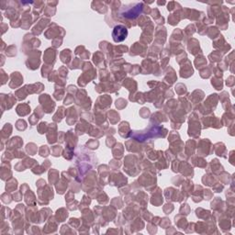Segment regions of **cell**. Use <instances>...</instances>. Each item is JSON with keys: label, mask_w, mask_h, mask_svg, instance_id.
<instances>
[{"label": "cell", "mask_w": 235, "mask_h": 235, "mask_svg": "<svg viewBox=\"0 0 235 235\" xmlns=\"http://www.w3.org/2000/svg\"><path fill=\"white\" fill-rule=\"evenodd\" d=\"M135 132L133 135L132 134V137H133L134 140H137L139 141H142L146 139L149 138H154V137H162L165 138V135L167 134V130L165 129L164 127H150L148 130H145L143 132Z\"/></svg>", "instance_id": "1"}, {"label": "cell", "mask_w": 235, "mask_h": 235, "mask_svg": "<svg viewBox=\"0 0 235 235\" xmlns=\"http://www.w3.org/2000/svg\"><path fill=\"white\" fill-rule=\"evenodd\" d=\"M130 7H125L120 12L121 17L127 18V19H134L141 13L142 9L144 8L142 3H137V4H134L133 6L131 5Z\"/></svg>", "instance_id": "2"}, {"label": "cell", "mask_w": 235, "mask_h": 235, "mask_svg": "<svg viewBox=\"0 0 235 235\" xmlns=\"http://www.w3.org/2000/svg\"><path fill=\"white\" fill-rule=\"evenodd\" d=\"M188 135L191 137H199L200 135V126L198 117H195V113L189 117V129H188Z\"/></svg>", "instance_id": "3"}, {"label": "cell", "mask_w": 235, "mask_h": 235, "mask_svg": "<svg viewBox=\"0 0 235 235\" xmlns=\"http://www.w3.org/2000/svg\"><path fill=\"white\" fill-rule=\"evenodd\" d=\"M128 36V30L124 25H117L112 31V38L115 42H121L126 40Z\"/></svg>", "instance_id": "4"}, {"label": "cell", "mask_w": 235, "mask_h": 235, "mask_svg": "<svg viewBox=\"0 0 235 235\" xmlns=\"http://www.w3.org/2000/svg\"><path fill=\"white\" fill-rule=\"evenodd\" d=\"M40 56H41V51L40 50H33V52H31L29 59L26 62L27 67L31 69V70H36L37 68L39 67L40 63H41Z\"/></svg>", "instance_id": "5"}, {"label": "cell", "mask_w": 235, "mask_h": 235, "mask_svg": "<svg viewBox=\"0 0 235 235\" xmlns=\"http://www.w3.org/2000/svg\"><path fill=\"white\" fill-rule=\"evenodd\" d=\"M40 102L41 104L43 106V111L46 113H50L53 111L54 108H55V103L51 100L49 95L45 94V95H41L40 97Z\"/></svg>", "instance_id": "6"}, {"label": "cell", "mask_w": 235, "mask_h": 235, "mask_svg": "<svg viewBox=\"0 0 235 235\" xmlns=\"http://www.w3.org/2000/svg\"><path fill=\"white\" fill-rule=\"evenodd\" d=\"M210 143V141L208 139H204L199 144V154L203 156H208L211 151H213V146L212 147H208V144Z\"/></svg>", "instance_id": "7"}, {"label": "cell", "mask_w": 235, "mask_h": 235, "mask_svg": "<svg viewBox=\"0 0 235 235\" xmlns=\"http://www.w3.org/2000/svg\"><path fill=\"white\" fill-rule=\"evenodd\" d=\"M56 50L55 49H52V48H49L47 50H45L44 52V56H43V59H44V62L46 65H52L54 63H55V58H56Z\"/></svg>", "instance_id": "8"}, {"label": "cell", "mask_w": 235, "mask_h": 235, "mask_svg": "<svg viewBox=\"0 0 235 235\" xmlns=\"http://www.w3.org/2000/svg\"><path fill=\"white\" fill-rule=\"evenodd\" d=\"M22 82H23V77L20 74V73L15 72L11 74V82L9 83V85L11 88L15 89L22 84Z\"/></svg>", "instance_id": "9"}, {"label": "cell", "mask_w": 235, "mask_h": 235, "mask_svg": "<svg viewBox=\"0 0 235 235\" xmlns=\"http://www.w3.org/2000/svg\"><path fill=\"white\" fill-rule=\"evenodd\" d=\"M49 22H50V20H49L48 18H41V19L39 21V23L33 28V30H32L33 34H35V35H39V34L41 33L42 31H43L44 28L48 25Z\"/></svg>", "instance_id": "10"}, {"label": "cell", "mask_w": 235, "mask_h": 235, "mask_svg": "<svg viewBox=\"0 0 235 235\" xmlns=\"http://www.w3.org/2000/svg\"><path fill=\"white\" fill-rule=\"evenodd\" d=\"M118 132L119 135L123 138H128L131 135V129H130V125L128 122H121L118 128Z\"/></svg>", "instance_id": "11"}, {"label": "cell", "mask_w": 235, "mask_h": 235, "mask_svg": "<svg viewBox=\"0 0 235 235\" xmlns=\"http://www.w3.org/2000/svg\"><path fill=\"white\" fill-rule=\"evenodd\" d=\"M184 70H180V75L184 78H187L189 76H191L193 74V68H192V65H191V63L186 60V63L184 64Z\"/></svg>", "instance_id": "12"}, {"label": "cell", "mask_w": 235, "mask_h": 235, "mask_svg": "<svg viewBox=\"0 0 235 235\" xmlns=\"http://www.w3.org/2000/svg\"><path fill=\"white\" fill-rule=\"evenodd\" d=\"M57 130V126L55 124H50L49 126V130H48V135H47V139H48V142L49 143H54L56 141H57V134L56 133H53V132H56Z\"/></svg>", "instance_id": "13"}, {"label": "cell", "mask_w": 235, "mask_h": 235, "mask_svg": "<svg viewBox=\"0 0 235 235\" xmlns=\"http://www.w3.org/2000/svg\"><path fill=\"white\" fill-rule=\"evenodd\" d=\"M16 111L20 117H24V116L28 115L29 113H31V107L29 106V104H26V103L19 104L17 107Z\"/></svg>", "instance_id": "14"}, {"label": "cell", "mask_w": 235, "mask_h": 235, "mask_svg": "<svg viewBox=\"0 0 235 235\" xmlns=\"http://www.w3.org/2000/svg\"><path fill=\"white\" fill-rule=\"evenodd\" d=\"M77 119V112H76V108L74 107H72L68 109L67 111V121L68 124H74Z\"/></svg>", "instance_id": "15"}, {"label": "cell", "mask_w": 235, "mask_h": 235, "mask_svg": "<svg viewBox=\"0 0 235 235\" xmlns=\"http://www.w3.org/2000/svg\"><path fill=\"white\" fill-rule=\"evenodd\" d=\"M187 49H188V50H189L192 54H194V55H196V54L199 53V52L201 53V50H200V48H199V42L197 40L195 41V44H194V43H193V39H192L191 41H189V43H188Z\"/></svg>", "instance_id": "16"}, {"label": "cell", "mask_w": 235, "mask_h": 235, "mask_svg": "<svg viewBox=\"0 0 235 235\" xmlns=\"http://www.w3.org/2000/svg\"><path fill=\"white\" fill-rule=\"evenodd\" d=\"M94 63L99 66V67H106V64H105V59H104V55L101 52H97L94 54V58H93Z\"/></svg>", "instance_id": "17"}, {"label": "cell", "mask_w": 235, "mask_h": 235, "mask_svg": "<svg viewBox=\"0 0 235 235\" xmlns=\"http://www.w3.org/2000/svg\"><path fill=\"white\" fill-rule=\"evenodd\" d=\"M213 150H215V152H216V154L218 155V156H221V157H224V158H226L227 157V155H226V148H225V145L223 144V143H217V144H215L214 145V147H213Z\"/></svg>", "instance_id": "18"}, {"label": "cell", "mask_w": 235, "mask_h": 235, "mask_svg": "<svg viewBox=\"0 0 235 235\" xmlns=\"http://www.w3.org/2000/svg\"><path fill=\"white\" fill-rule=\"evenodd\" d=\"M163 197H162V192L159 188V192H154V194L152 195V198H151V204L158 207L160 206L162 203H163Z\"/></svg>", "instance_id": "19"}, {"label": "cell", "mask_w": 235, "mask_h": 235, "mask_svg": "<svg viewBox=\"0 0 235 235\" xmlns=\"http://www.w3.org/2000/svg\"><path fill=\"white\" fill-rule=\"evenodd\" d=\"M60 57H61V60L63 63L69 64V62L71 61V58H72V51L69 49H65L61 52Z\"/></svg>", "instance_id": "20"}, {"label": "cell", "mask_w": 235, "mask_h": 235, "mask_svg": "<svg viewBox=\"0 0 235 235\" xmlns=\"http://www.w3.org/2000/svg\"><path fill=\"white\" fill-rule=\"evenodd\" d=\"M68 217V211L65 209H60L56 212V220L59 222L65 221V219Z\"/></svg>", "instance_id": "21"}, {"label": "cell", "mask_w": 235, "mask_h": 235, "mask_svg": "<svg viewBox=\"0 0 235 235\" xmlns=\"http://www.w3.org/2000/svg\"><path fill=\"white\" fill-rule=\"evenodd\" d=\"M65 114H66V110L65 109V108H64V107H60V108H58L57 113L53 116V120H54L55 122H60V121L65 117Z\"/></svg>", "instance_id": "22"}, {"label": "cell", "mask_w": 235, "mask_h": 235, "mask_svg": "<svg viewBox=\"0 0 235 235\" xmlns=\"http://www.w3.org/2000/svg\"><path fill=\"white\" fill-rule=\"evenodd\" d=\"M123 85L126 86L131 92L132 90V93H134V91L136 90V88H137V84H136V82H135L132 78H127L126 80H124Z\"/></svg>", "instance_id": "23"}, {"label": "cell", "mask_w": 235, "mask_h": 235, "mask_svg": "<svg viewBox=\"0 0 235 235\" xmlns=\"http://www.w3.org/2000/svg\"><path fill=\"white\" fill-rule=\"evenodd\" d=\"M145 50H146V49H145V47H144L142 44H141V43H139V42H136V43H134V45L132 47V50H131V51H134V52H132L131 55L141 54V51H144Z\"/></svg>", "instance_id": "24"}, {"label": "cell", "mask_w": 235, "mask_h": 235, "mask_svg": "<svg viewBox=\"0 0 235 235\" xmlns=\"http://www.w3.org/2000/svg\"><path fill=\"white\" fill-rule=\"evenodd\" d=\"M17 182L16 179L14 178H11L10 181H8L7 183V185H6V189L7 192H12V191H15L17 189Z\"/></svg>", "instance_id": "25"}, {"label": "cell", "mask_w": 235, "mask_h": 235, "mask_svg": "<svg viewBox=\"0 0 235 235\" xmlns=\"http://www.w3.org/2000/svg\"><path fill=\"white\" fill-rule=\"evenodd\" d=\"M195 65L198 69H200L201 68L205 67L207 65V60L204 56H200V57H198L196 60H195Z\"/></svg>", "instance_id": "26"}, {"label": "cell", "mask_w": 235, "mask_h": 235, "mask_svg": "<svg viewBox=\"0 0 235 235\" xmlns=\"http://www.w3.org/2000/svg\"><path fill=\"white\" fill-rule=\"evenodd\" d=\"M123 146L121 143H116V148L113 149V155L117 158H120L123 156Z\"/></svg>", "instance_id": "27"}, {"label": "cell", "mask_w": 235, "mask_h": 235, "mask_svg": "<svg viewBox=\"0 0 235 235\" xmlns=\"http://www.w3.org/2000/svg\"><path fill=\"white\" fill-rule=\"evenodd\" d=\"M181 15H180V13H178L177 12V14H172L170 17H168V23H170L171 25H173V26H175V25H176L177 23H179V21H180V19H181Z\"/></svg>", "instance_id": "28"}, {"label": "cell", "mask_w": 235, "mask_h": 235, "mask_svg": "<svg viewBox=\"0 0 235 235\" xmlns=\"http://www.w3.org/2000/svg\"><path fill=\"white\" fill-rule=\"evenodd\" d=\"M211 84L215 87V89L217 90H221L222 89V86H223V84H222V81H221V77H214L212 78L211 80Z\"/></svg>", "instance_id": "29"}, {"label": "cell", "mask_w": 235, "mask_h": 235, "mask_svg": "<svg viewBox=\"0 0 235 235\" xmlns=\"http://www.w3.org/2000/svg\"><path fill=\"white\" fill-rule=\"evenodd\" d=\"M202 182L205 184V185H212L216 183V180H215V178L213 177V176H211V175H204V177L202 178Z\"/></svg>", "instance_id": "30"}, {"label": "cell", "mask_w": 235, "mask_h": 235, "mask_svg": "<svg viewBox=\"0 0 235 235\" xmlns=\"http://www.w3.org/2000/svg\"><path fill=\"white\" fill-rule=\"evenodd\" d=\"M108 117H109V119H110V121H111V123L112 124H115V123H117V121L120 119V117H119V115H118V113H117L116 111H113V110H110L108 113Z\"/></svg>", "instance_id": "31"}, {"label": "cell", "mask_w": 235, "mask_h": 235, "mask_svg": "<svg viewBox=\"0 0 235 235\" xmlns=\"http://www.w3.org/2000/svg\"><path fill=\"white\" fill-rule=\"evenodd\" d=\"M193 163L196 166H199V167H206L207 165V163L204 161V159L201 158V157H196L193 159Z\"/></svg>", "instance_id": "32"}, {"label": "cell", "mask_w": 235, "mask_h": 235, "mask_svg": "<svg viewBox=\"0 0 235 235\" xmlns=\"http://www.w3.org/2000/svg\"><path fill=\"white\" fill-rule=\"evenodd\" d=\"M55 172H56L55 170H50V174H49V181H50V185H54L59 181V175L57 176L54 175Z\"/></svg>", "instance_id": "33"}, {"label": "cell", "mask_w": 235, "mask_h": 235, "mask_svg": "<svg viewBox=\"0 0 235 235\" xmlns=\"http://www.w3.org/2000/svg\"><path fill=\"white\" fill-rule=\"evenodd\" d=\"M51 69H52V65H43L42 70H41V74H42V77H48V75H50L51 74Z\"/></svg>", "instance_id": "34"}, {"label": "cell", "mask_w": 235, "mask_h": 235, "mask_svg": "<svg viewBox=\"0 0 235 235\" xmlns=\"http://www.w3.org/2000/svg\"><path fill=\"white\" fill-rule=\"evenodd\" d=\"M221 57H222V55H221L219 52H218V51H214L213 53H211V54L209 56V58L210 59V61H211L212 63L220 61V60H221Z\"/></svg>", "instance_id": "35"}, {"label": "cell", "mask_w": 235, "mask_h": 235, "mask_svg": "<svg viewBox=\"0 0 235 235\" xmlns=\"http://www.w3.org/2000/svg\"><path fill=\"white\" fill-rule=\"evenodd\" d=\"M37 147L34 143H29L26 147V151L30 155H34L37 152Z\"/></svg>", "instance_id": "36"}, {"label": "cell", "mask_w": 235, "mask_h": 235, "mask_svg": "<svg viewBox=\"0 0 235 235\" xmlns=\"http://www.w3.org/2000/svg\"><path fill=\"white\" fill-rule=\"evenodd\" d=\"M82 65H83V62L81 61V59L75 58V59L73 61V63H72L70 68H71V69H79V68L82 67Z\"/></svg>", "instance_id": "37"}, {"label": "cell", "mask_w": 235, "mask_h": 235, "mask_svg": "<svg viewBox=\"0 0 235 235\" xmlns=\"http://www.w3.org/2000/svg\"><path fill=\"white\" fill-rule=\"evenodd\" d=\"M62 151H63L62 147H61V146H58V145H56V146H53V147L51 148V150H50V152H51V154H52L53 156L57 157V156H60V155H61V153H62Z\"/></svg>", "instance_id": "38"}, {"label": "cell", "mask_w": 235, "mask_h": 235, "mask_svg": "<svg viewBox=\"0 0 235 235\" xmlns=\"http://www.w3.org/2000/svg\"><path fill=\"white\" fill-rule=\"evenodd\" d=\"M39 153H40V155L42 156V157H47V156L50 154V149L48 148V146L43 145V146L41 147Z\"/></svg>", "instance_id": "39"}, {"label": "cell", "mask_w": 235, "mask_h": 235, "mask_svg": "<svg viewBox=\"0 0 235 235\" xmlns=\"http://www.w3.org/2000/svg\"><path fill=\"white\" fill-rule=\"evenodd\" d=\"M86 145L89 149H98L99 142L98 141H96V140H90L89 141L86 142Z\"/></svg>", "instance_id": "40"}, {"label": "cell", "mask_w": 235, "mask_h": 235, "mask_svg": "<svg viewBox=\"0 0 235 235\" xmlns=\"http://www.w3.org/2000/svg\"><path fill=\"white\" fill-rule=\"evenodd\" d=\"M64 94H65V91H64L63 88H57V90L55 91L53 96L57 100H61L63 98V97H64Z\"/></svg>", "instance_id": "41"}, {"label": "cell", "mask_w": 235, "mask_h": 235, "mask_svg": "<svg viewBox=\"0 0 235 235\" xmlns=\"http://www.w3.org/2000/svg\"><path fill=\"white\" fill-rule=\"evenodd\" d=\"M49 129V127L47 126V123L46 122H41L39 127H38V131L41 134H43L47 132V130Z\"/></svg>", "instance_id": "42"}, {"label": "cell", "mask_w": 235, "mask_h": 235, "mask_svg": "<svg viewBox=\"0 0 235 235\" xmlns=\"http://www.w3.org/2000/svg\"><path fill=\"white\" fill-rule=\"evenodd\" d=\"M127 106V101L124 100L123 98H119L116 101V107L118 108H123Z\"/></svg>", "instance_id": "43"}, {"label": "cell", "mask_w": 235, "mask_h": 235, "mask_svg": "<svg viewBox=\"0 0 235 235\" xmlns=\"http://www.w3.org/2000/svg\"><path fill=\"white\" fill-rule=\"evenodd\" d=\"M58 73L60 74V76H61V77H64V78L67 77L68 70H67V69H66V67H65V66L61 67V68H60V69H59Z\"/></svg>", "instance_id": "44"}, {"label": "cell", "mask_w": 235, "mask_h": 235, "mask_svg": "<svg viewBox=\"0 0 235 235\" xmlns=\"http://www.w3.org/2000/svg\"><path fill=\"white\" fill-rule=\"evenodd\" d=\"M189 211H190V209H189V206H188L187 204L182 205V207H181V209H180V213L187 215V214L189 213Z\"/></svg>", "instance_id": "45"}, {"label": "cell", "mask_w": 235, "mask_h": 235, "mask_svg": "<svg viewBox=\"0 0 235 235\" xmlns=\"http://www.w3.org/2000/svg\"><path fill=\"white\" fill-rule=\"evenodd\" d=\"M141 112H144V114H141V116L143 117V118H147L148 116L150 115V109L147 108H143L141 110Z\"/></svg>", "instance_id": "46"}, {"label": "cell", "mask_w": 235, "mask_h": 235, "mask_svg": "<svg viewBox=\"0 0 235 235\" xmlns=\"http://www.w3.org/2000/svg\"><path fill=\"white\" fill-rule=\"evenodd\" d=\"M161 220H162V221H161V226H162L164 229H166L168 225H170V220H169L168 218H163V219H161Z\"/></svg>", "instance_id": "47"}, {"label": "cell", "mask_w": 235, "mask_h": 235, "mask_svg": "<svg viewBox=\"0 0 235 235\" xmlns=\"http://www.w3.org/2000/svg\"><path fill=\"white\" fill-rule=\"evenodd\" d=\"M213 185H214V191L215 192H221L222 189H223V185H220L219 183H215Z\"/></svg>", "instance_id": "48"}, {"label": "cell", "mask_w": 235, "mask_h": 235, "mask_svg": "<svg viewBox=\"0 0 235 235\" xmlns=\"http://www.w3.org/2000/svg\"><path fill=\"white\" fill-rule=\"evenodd\" d=\"M205 192H204V194H205V199H207V200H209V199H210V198L212 197V193L210 192V190H209V189H206V190H204Z\"/></svg>", "instance_id": "49"}, {"label": "cell", "mask_w": 235, "mask_h": 235, "mask_svg": "<svg viewBox=\"0 0 235 235\" xmlns=\"http://www.w3.org/2000/svg\"><path fill=\"white\" fill-rule=\"evenodd\" d=\"M234 79V77L232 75V76H230L228 79H227V82H226V84L228 86H230V87H233V84H234V82L233 81H231V80H233Z\"/></svg>", "instance_id": "50"}, {"label": "cell", "mask_w": 235, "mask_h": 235, "mask_svg": "<svg viewBox=\"0 0 235 235\" xmlns=\"http://www.w3.org/2000/svg\"><path fill=\"white\" fill-rule=\"evenodd\" d=\"M21 199H22V196L20 195V193H18V192L15 193V195H14V199H15L16 201H19Z\"/></svg>", "instance_id": "51"}]
</instances>
